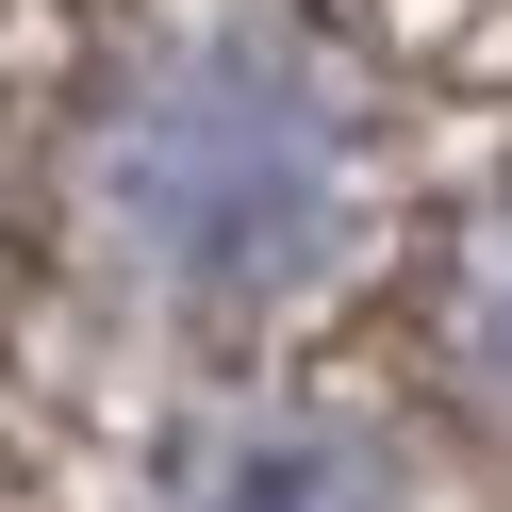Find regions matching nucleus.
<instances>
[{
    "label": "nucleus",
    "instance_id": "obj_1",
    "mask_svg": "<svg viewBox=\"0 0 512 512\" xmlns=\"http://www.w3.org/2000/svg\"><path fill=\"white\" fill-rule=\"evenodd\" d=\"M182 248L199 265H232V248H281L314 215V182H331V116L281 100V83H215V100H182Z\"/></svg>",
    "mask_w": 512,
    "mask_h": 512
},
{
    "label": "nucleus",
    "instance_id": "obj_2",
    "mask_svg": "<svg viewBox=\"0 0 512 512\" xmlns=\"http://www.w3.org/2000/svg\"><path fill=\"white\" fill-rule=\"evenodd\" d=\"M463 347H479V380L512 397V232L479 248V281H463Z\"/></svg>",
    "mask_w": 512,
    "mask_h": 512
}]
</instances>
